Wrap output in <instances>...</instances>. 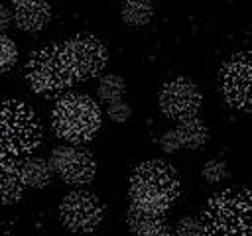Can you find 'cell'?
<instances>
[{"label": "cell", "mask_w": 252, "mask_h": 236, "mask_svg": "<svg viewBox=\"0 0 252 236\" xmlns=\"http://www.w3.org/2000/svg\"><path fill=\"white\" fill-rule=\"evenodd\" d=\"M26 81L35 94L55 96L65 92L73 83V73L61 43L35 49L26 63Z\"/></svg>", "instance_id": "5b68a950"}, {"label": "cell", "mask_w": 252, "mask_h": 236, "mask_svg": "<svg viewBox=\"0 0 252 236\" xmlns=\"http://www.w3.org/2000/svg\"><path fill=\"white\" fill-rule=\"evenodd\" d=\"M159 108L167 118L175 122L195 118L201 108V92L191 79L175 77L161 87Z\"/></svg>", "instance_id": "30bf717a"}, {"label": "cell", "mask_w": 252, "mask_h": 236, "mask_svg": "<svg viewBox=\"0 0 252 236\" xmlns=\"http://www.w3.org/2000/svg\"><path fill=\"white\" fill-rule=\"evenodd\" d=\"M51 171L67 185H85L96 173V159L81 146H57L47 159Z\"/></svg>", "instance_id": "9c48e42d"}, {"label": "cell", "mask_w": 252, "mask_h": 236, "mask_svg": "<svg viewBox=\"0 0 252 236\" xmlns=\"http://www.w3.org/2000/svg\"><path fill=\"white\" fill-rule=\"evenodd\" d=\"M124 90H126V83L120 75H114V73H106L100 77L98 81V87H96V92L100 96V100L104 102H114V100H120L124 96Z\"/></svg>", "instance_id": "e0dca14e"}, {"label": "cell", "mask_w": 252, "mask_h": 236, "mask_svg": "<svg viewBox=\"0 0 252 236\" xmlns=\"http://www.w3.org/2000/svg\"><path fill=\"white\" fill-rule=\"evenodd\" d=\"M181 183L177 171L163 159H148L134 167L128 183L130 206L165 214L177 201Z\"/></svg>", "instance_id": "6da1fadb"}, {"label": "cell", "mask_w": 252, "mask_h": 236, "mask_svg": "<svg viewBox=\"0 0 252 236\" xmlns=\"http://www.w3.org/2000/svg\"><path fill=\"white\" fill-rule=\"evenodd\" d=\"M159 148H161L165 153H173V151H179V149H181L175 130H167V132L161 134V138H159Z\"/></svg>", "instance_id": "7402d4cb"}, {"label": "cell", "mask_w": 252, "mask_h": 236, "mask_svg": "<svg viewBox=\"0 0 252 236\" xmlns=\"http://www.w3.org/2000/svg\"><path fill=\"white\" fill-rule=\"evenodd\" d=\"M126 222L134 236H171L165 214H159V212L128 206Z\"/></svg>", "instance_id": "7c38bea8"}, {"label": "cell", "mask_w": 252, "mask_h": 236, "mask_svg": "<svg viewBox=\"0 0 252 236\" xmlns=\"http://www.w3.org/2000/svg\"><path fill=\"white\" fill-rule=\"evenodd\" d=\"M100 106L83 92L61 94L51 112V128L55 136L69 142V146L91 142L100 130Z\"/></svg>", "instance_id": "7a4b0ae2"}, {"label": "cell", "mask_w": 252, "mask_h": 236, "mask_svg": "<svg viewBox=\"0 0 252 236\" xmlns=\"http://www.w3.org/2000/svg\"><path fill=\"white\" fill-rule=\"evenodd\" d=\"M220 79V90L224 100L242 112H250L252 104V61L248 51L232 53L220 67L219 73Z\"/></svg>", "instance_id": "52a82bcc"}, {"label": "cell", "mask_w": 252, "mask_h": 236, "mask_svg": "<svg viewBox=\"0 0 252 236\" xmlns=\"http://www.w3.org/2000/svg\"><path fill=\"white\" fill-rule=\"evenodd\" d=\"M201 175L207 183H220L228 177V169H226V163L222 159H209L203 165Z\"/></svg>", "instance_id": "d6986e66"}, {"label": "cell", "mask_w": 252, "mask_h": 236, "mask_svg": "<svg viewBox=\"0 0 252 236\" xmlns=\"http://www.w3.org/2000/svg\"><path fill=\"white\" fill-rule=\"evenodd\" d=\"M175 236H203V224L197 216H181L175 224Z\"/></svg>", "instance_id": "ffe728a7"}, {"label": "cell", "mask_w": 252, "mask_h": 236, "mask_svg": "<svg viewBox=\"0 0 252 236\" xmlns=\"http://www.w3.org/2000/svg\"><path fill=\"white\" fill-rule=\"evenodd\" d=\"M179 140L181 148L187 149H199L201 146H205V142L209 140V128L205 126V122L201 118H189L177 124V128H173Z\"/></svg>", "instance_id": "9a60e30c"}, {"label": "cell", "mask_w": 252, "mask_h": 236, "mask_svg": "<svg viewBox=\"0 0 252 236\" xmlns=\"http://www.w3.org/2000/svg\"><path fill=\"white\" fill-rule=\"evenodd\" d=\"M41 144V124L22 100H0V159H22Z\"/></svg>", "instance_id": "3957f363"}, {"label": "cell", "mask_w": 252, "mask_h": 236, "mask_svg": "<svg viewBox=\"0 0 252 236\" xmlns=\"http://www.w3.org/2000/svg\"><path fill=\"white\" fill-rule=\"evenodd\" d=\"M12 22V12L10 8H6L4 4H0V33H4V30L10 26Z\"/></svg>", "instance_id": "603a6c76"}, {"label": "cell", "mask_w": 252, "mask_h": 236, "mask_svg": "<svg viewBox=\"0 0 252 236\" xmlns=\"http://www.w3.org/2000/svg\"><path fill=\"white\" fill-rule=\"evenodd\" d=\"M120 16L122 22L130 28H142L146 24H150V20L154 18V6L148 0H130L124 2L120 8Z\"/></svg>", "instance_id": "2e32d148"}, {"label": "cell", "mask_w": 252, "mask_h": 236, "mask_svg": "<svg viewBox=\"0 0 252 236\" xmlns=\"http://www.w3.org/2000/svg\"><path fill=\"white\" fill-rule=\"evenodd\" d=\"M63 53L67 57V63L71 67L73 79L77 81H89L96 77L108 61V51L104 43L91 35V33H79L65 41H61Z\"/></svg>", "instance_id": "8992f818"}, {"label": "cell", "mask_w": 252, "mask_h": 236, "mask_svg": "<svg viewBox=\"0 0 252 236\" xmlns=\"http://www.w3.org/2000/svg\"><path fill=\"white\" fill-rule=\"evenodd\" d=\"M59 218L71 232H93L104 218V205L89 191H71L59 205Z\"/></svg>", "instance_id": "ba28073f"}, {"label": "cell", "mask_w": 252, "mask_h": 236, "mask_svg": "<svg viewBox=\"0 0 252 236\" xmlns=\"http://www.w3.org/2000/svg\"><path fill=\"white\" fill-rule=\"evenodd\" d=\"M130 114H132V108H130V104H128L124 98L110 102L108 108H106V116H108L112 122H126V120L130 118Z\"/></svg>", "instance_id": "44dd1931"}, {"label": "cell", "mask_w": 252, "mask_h": 236, "mask_svg": "<svg viewBox=\"0 0 252 236\" xmlns=\"http://www.w3.org/2000/svg\"><path fill=\"white\" fill-rule=\"evenodd\" d=\"M203 236H250V193L226 189L209 199L201 214Z\"/></svg>", "instance_id": "277c9868"}, {"label": "cell", "mask_w": 252, "mask_h": 236, "mask_svg": "<svg viewBox=\"0 0 252 236\" xmlns=\"http://www.w3.org/2000/svg\"><path fill=\"white\" fill-rule=\"evenodd\" d=\"M26 185L22 181L18 159H0V205H14L24 197Z\"/></svg>", "instance_id": "4fadbf2b"}, {"label": "cell", "mask_w": 252, "mask_h": 236, "mask_svg": "<svg viewBox=\"0 0 252 236\" xmlns=\"http://www.w3.org/2000/svg\"><path fill=\"white\" fill-rule=\"evenodd\" d=\"M18 61V47L16 43L6 35L0 33V75L10 71Z\"/></svg>", "instance_id": "ac0fdd59"}, {"label": "cell", "mask_w": 252, "mask_h": 236, "mask_svg": "<svg viewBox=\"0 0 252 236\" xmlns=\"http://www.w3.org/2000/svg\"><path fill=\"white\" fill-rule=\"evenodd\" d=\"M12 18L22 31L37 33L51 22V6L41 0H16Z\"/></svg>", "instance_id": "8fae6325"}, {"label": "cell", "mask_w": 252, "mask_h": 236, "mask_svg": "<svg viewBox=\"0 0 252 236\" xmlns=\"http://www.w3.org/2000/svg\"><path fill=\"white\" fill-rule=\"evenodd\" d=\"M18 165H20V173L26 189H43L53 179V171L43 157L26 155L18 159Z\"/></svg>", "instance_id": "5bb4252c"}]
</instances>
